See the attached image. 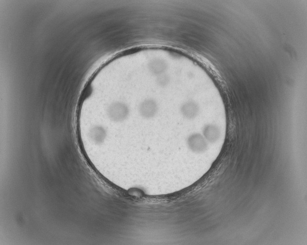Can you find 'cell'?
I'll return each instance as SVG.
<instances>
[{"mask_svg":"<svg viewBox=\"0 0 307 245\" xmlns=\"http://www.w3.org/2000/svg\"><path fill=\"white\" fill-rule=\"evenodd\" d=\"M187 143L189 148L196 153H202L207 148V141L203 134L194 133L188 138Z\"/></svg>","mask_w":307,"mask_h":245,"instance_id":"2","label":"cell"},{"mask_svg":"<svg viewBox=\"0 0 307 245\" xmlns=\"http://www.w3.org/2000/svg\"><path fill=\"white\" fill-rule=\"evenodd\" d=\"M180 112L184 118L192 120L199 114L200 107L195 101L188 100L182 104L180 107Z\"/></svg>","mask_w":307,"mask_h":245,"instance_id":"4","label":"cell"},{"mask_svg":"<svg viewBox=\"0 0 307 245\" xmlns=\"http://www.w3.org/2000/svg\"><path fill=\"white\" fill-rule=\"evenodd\" d=\"M129 114L128 106L120 102H115L109 105L106 110L108 118L115 122H121L127 118Z\"/></svg>","mask_w":307,"mask_h":245,"instance_id":"1","label":"cell"},{"mask_svg":"<svg viewBox=\"0 0 307 245\" xmlns=\"http://www.w3.org/2000/svg\"><path fill=\"white\" fill-rule=\"evenodd\" d=\"M202 134L207 142L214 143L220 139L221 131L219 126L217 124L209 122L205 124L203 128Z\"/></svg>","mask_w":307,"mask_h":245,"instance_id":"5","label":"cell"},{"mask_svg":"<svg viewBox=\"0 0 307 245\" xmlns=\"http://www.w3.org/2000/svg\"><path fill=\"white\" fill-rule=\"evenodd\" d=\"M158 111L156 102L153 99H146L143 101L138 106V112L140 116L146 119L154 118Z\"/></svg>","mask_w":307,"mask_h":245,"instance_id":"3","label":"cell"}]
</instances>
